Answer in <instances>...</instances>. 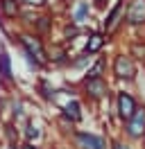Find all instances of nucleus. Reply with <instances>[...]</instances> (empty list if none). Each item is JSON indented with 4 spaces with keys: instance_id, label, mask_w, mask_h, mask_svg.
Instances as JSON below:
<instances>
[{
    "instance_id": "f257e3e1",
    "label": "nucleus",
    "mask_w": 145,
    "mask_h": 149,
    "mask_svg": "<svg viewBox=\"0 0 145 149\" xmlns=\"http://www.w3.org/2000/svg\"><path fill=\"white\" fill-rule=\"evenodd\" d=\"M109 70L113 74V79H118L120 84H134L138 77V63L129 52H116Z\"/></svg>"
},
{
    "instance_id": "f03ea898",
    "label": "nucleus",
    "mask_w": 145,
    "mask_h": 149,
    "mask_svg": "<svg viewBox=\"0 0 145 149\" xmlns=\"http://www.w3.org/2000/svg\"><path fill=\"white\" fill-rule=\"evenodd\" d=\"M14 38H16L20 52H27L30 56H34L39 63H43L48 68V47H45L41 36H36L32 29H20V32L14 34Z\"/></svg>"
},
{
    "instance_id": "7ed1b4c3",
    "label": "nucleus",
    "mask_w": 145,
    "mask_h": 149,
    "mask_svg": "<svg viewBox=\"0 0 145 149\" xmlns=\"http://www.w3.org/2000/svg\"><path fill=\"white\" fill-rule=\"evenodd\" d=\"M77 88H80V93L84 95L89 102H102V100H107L109 93H111L109 81L104 77H82Z\"/></svg>"
},
{
    "instance_id": "20e7f679",
    "label": "nucleus",
    "mask_w": 145,
    "mask_h": 149,
    "mask_svg": "<svg viewBox=\"0 0 145 149\" xmlns=\"http://www.w3.org/2000/svg\"><path fill=\"white\" fill-rule=\"evenodd\" d=\"M68 142L72 145V149H109V140L104 136L82 129H72L68 133Z\"/></svg>"
},
{
    "instance_id": "39448f33",
    "label": "nucleus",
    "mask_w": 145,
    "mask_h": 149,
    "mask_svg": "<svg viewBox=\"0 0 145 149\" xmlns=\"http://www.w3.org/2000/svg\"><path fill=\"white\" fill-rule=\"evenodd\" d=\"M125 7H127V0H116L107 9L104 18H102V32L107 34V38H111L118 29H120L122 18H125Z\"/></svg>"
},
{
    "instance_id": "423d86ee",
    "label": "nucleus",
    "mask_w": 145,
    "mask_h": 149,
    "mask_svg": "<svg viewBox=\"0 0 145 149\" xmlns=\"http://www.w3.org/2000/svg\"><path fill=\"white\" fill-rule=\"evenodd\" d=\"M113 104H116V115L120 118V122H125L134 115V111L138 109L141 102H138V97H136L134 93L120 88V91H116V95H113Z\"/></svg>"
},
{
    "instance_id": "0eeeda50",
    "label": "nucleus",
    "mask_w": 145,
    "mask_h": 149,
    "mask_svg": "<svg viewBox=\"0 0 145 149\" xmlns=\"http://www.w3.org/2000/svg\"><path fill=\"white\" fill-rule=\"evenodd\" d=\"M122 133L127 140H143L145 133V104H138V109L129 120L122 122Z\"/></svg>"
},
{
    "instance_id": "6e6552de",
    "label": "nucleus",
    "mask_w": 145,
    "mask_h": 149,
    "mask_svg": "<svg viewBox=\"0 0 145 149\" xmlns=\"http://www.w3.org/2000/svg\"><path fill=\"white\" fill-rule=\"evenodd\" d=\"M122 25L134 27V29L145 27V0H127Z\"/></svg>"
},
{
    "instance_id": "1a4fd4ad",
    "label": "nucleus",
    "mask_w": 145,
    "mask_h": 149,
    "mask_svg": "<svg viewBox=\"0 0 145 149\" xmlns=\"http://www.w3.org/2000/svg\"><path fill=\"white\" fill-rule=\"evenodd\" d=\"M59 120L68 122L70 127H75V124H80L84 120V106H82V102L77 97H70L68 102L59 104Z\"/></svg>"
},
{
    "instance_id": "9d476101",
    "label": "nucleus",
    "mask_w": 145,
    "mask_h": 149,
    "mask_svg": "<svg viewBox=\"0 0 145 149\" xmlns=\"http://www.w3.org/2000/svg\"><path fill=\"white\" fill-rule=\"evenodd\" d=\"M27 29H32L36 36H41L45 41V38L52 34V29H54V16L48 14V11H36L34 20H32V25H30Z\"/></svg>"
},
{
    "instance_id": "9b49d317",
    "label": "nucleus",
    "mask_w": 145,
    "mask_h": 149,
    "mask_svg": "<svg viewBox=\"0 0 145 149\" xmlns=\"http://www.w3.org/2000/svg\"><path fill=\"white\" fill-rule=\"evenodd\" d=\"M107 41L109 38H107V34H104L102 29H89V32H86V43H84V50H82V52L95 56V54H100V52L104 50Z\"/></svg>"
},
{
    "instance_id": "f8f14e48",
    "label": "nucleus",
    "mask_w": 145,
    "mask_h": 149,
    "mask_svg": "<svg viewBox=\"0 0 145 149\" xmlns=\"http://www.w3.org/2000/svg\"><path fill=\"white\" fill-rule=\"evenodd\" d=\"M45 47H48V65H59V68H63V65L68 63L70 52H68V47H66L63 41H57V43L45 45Z\"/></svg>"
},
{
    "instance_id": "ddd939ff",
    "label": "nucleus",
    "mask_w": 145,
    "mask_h": 149,
    "mask_svg": "<svg viewBox=\"0 0 145 149\" xmlns=\"http://www.w3.org/2000/svg\"><path fill=\"white\" fill-rule=\"evenodd\" d=\"M0 84L5 88L14 84V65H11V56L5 43L0 45Z\"/></svg>"
},
{
    "instance_id": "4468645a",
    "label": "nucleus",
    "mask_w": 145,
    "mask_h": 149,
    "mask_svg": "<svg viewBox=\"0 0 145 149\" xmlns=\"http://www.w3.org/2000/svg\"><path fill=\"white\" fill-rule=\"evenodd\" d=\"M89 20H91V2H86V0H77V2L70 7V23H72V25L84 27Z\"/></svg>"
},
{
    "instance_id": "2eb2a0df",
    "label": "nucleus",
    "mask_w": 145,
    "mask_h": 149,
    "mask_svg": "<svg viewBox=\"0 0 145 149\" xmlns=\"http://www.w3.org/2000/svg\"><path fill=\"white\" fill-rule=\"evenodd\" d=\"M23 5L18 0H0V18L2 23H16L20 18Z\"/></svg>"
},
{
    "instance_id": "dca6fc26",
    "label": "nucleus",
    "mask_w": 145,
    "mask_h": 149,
    "mask_svg": "<svg viewBox=\"0 0 145 149\" xmlns=\"http://www.w3.org/2000/svg\"><path fill=\"white\" fill-rule=\"evenodd\" d=\"M41 138H43V129L30 118V120L23 124V129H20V140H23V142H34L36 145Z\"/></svg>"
},
{
    "instance_id": "f3484780",
    "label": "nucleus",
    "mask_w": 145,
    "mask_h": 149,
    "mask_svg": "<svg viewBox=\"0 0 145 149\" xmlns=\"http://www.w3.org/2000/svg\"><path fill=\"white\" fill-rule=\"evenodd\" d=\"M34 91L39 93L41 100H45V102H54V97H57V88H54L52 81H50V79H45V77H39V79H36Z\"/></svg>"
},
{
    "instance_id": "a211bd4d",
    "label": "nucleus",
    "mask_w": 145,
    "mask_h": 149,
    "mask_svg": "<svg viewBox=\"0 0 145 149\" xmlns=\"http://www.w3.org/2000/svg\"><path fill=\"white\" fill-rule=\"evenodd\" d=\"M107 74V56H93L91 65L84 70V77H104Z\"/></svg>"
},
{
    "instance_id": "6ab92c4d",
    "label": "nucleus",
    "mask_w": 145,
    "mask_h": 149,
    "mask_svg": "<svg viewBox=\"0 0 145 149\" xmlns=\"http://www.w3.org/2000/svg\"><path fill=\"white\" fill-rule=\"evenodd\" d=\"M91 61H93V56H91V54L80 52V54H72L70 59H68L66 68H70V70H86V68L91 65Z\"/></svg>"
},
{
    "instance_id": "aec40b11",
    "label": "nucleus",
    "mask_w": 145,
    "mask_h": 149,
    "mask_svg": "<svg viewBox=\"0 0 145 149\" xmlns=\"http://www.w3.org/2000/svg\"><path fill=\"white\" fill-rule=\"evenodd\" d=\"M86 32H89V29H86V27H80V25H72L70 20H68V23L63 25V36H61V38H63V43L68 45V43H72L75 38L84 36Z\"/></svg>"
},
{
    "instance_id": "412c9836",
    "label": "nucleus",
    "mask_w": 145,
    "mask_h": 149,
    "mask_svg": "<svg viewBox=\"0 0 145 149\" xmlns=\"http://www.w3.org/2000/svg\"><path fill=\"white\" fill-rule=\"evenodd\" d=\"M16 129H18V127L14 124V122L2 124L0 133L5 136V142H7V145H18V142H20V131H16Z\"/></svg>"
},
{
    "instance_id": "4be33fe9",
    "label": "nucleus",
    "mask_w": 145,
    "mask_h": 149,
    "mask_svg": "<svg viewBox=\"0 0 145 149\" xmlns=\"http://www.w3.org/2000/svg\"><path fill=\"white\" fill-rule=\"evenodd\" d=\"M129 54L136 59V63H138V61L145 63V38H138V41H134V43L129 45Z\"/></svg>"
},
{
    "instance_id": "5701e85b",
    "label": "nucleus",
    "mask_w": 145,
    "mask_h": 149,
    "mask_svg": "<svg viewBox=\"0 0 145 149\" xmlns=\"http://www.w3.org/2000/svg\"><path fill=\"white\" fill-rule=\"evenodd\" d=\"M18 2H20L25 9H39L41 11V9L48 7V0H18Z\"/></svg>"
},
{
    "instance_id": "b1692460",
    "label": "nucleus",
    "mask_w": 145,
    "mask_h": 149,
    "mask_svg": "<svg viewBox=\"0 0 145 149\" xmlns=\"http://www.w3.org/2000/svg\"><path fill=\"white\" fill-rule=\"evenodd\" d=\"M109 149H134L129 142H125L122 138H116V140H111L109 142Z\"/></svg>"
},
{
    "instance_id": "393cba45",
    "label": "nucleus",
    "mask_w": 145,
    "mask_h": 149,
    "mask_svg": "<svg viewBox=\"0 0 145 149\" xmlns=\"http://www.w3.org/2000/svg\"><path fill=\"white\" fill-rule=\"evenodd\" d=\"M107 5H109V0H91V7H95V9H100V11L107 9Z\"/></svg>"
},
{
    "instance_id": "a878e982",
    "label": "nucleus",
    "mask_w": 145,
    "mask_h": 149,
    "mask_svg": "<svg viewBox=\"0 0 145 149\" xmlns=\"http://www.w3.org/2000/svg\"><path fill=\"white\" fill-rule=\"evenodd\" d=\"M18 149H41V147L34 142H18Z\"/></svg>"
},
{
    "instance_id": "bb28decb",
    "label": "nucleus",
    "mask_w": 145,
    "mask_h": 149,
    "mask_svg": "<svg viewBox=\"0 0 145 149\" xmlns=\"http://www.w3.org/2000/svg\"><path fill=\"white\" fill-rule=\"evenodd\" d=\"M59 2H61V5L66 7V9H70V7L75 5V2H77V0H59Z\"/></svg>"
},
{
    "instance_id": "cd10ccee",
    "label": "nucleus",
    "mask_w": 145,
    "mask_h": 149,
    "mask_svg": "<svg viewBox=\"0 0 145 149\" xmlns=\"http://www.w3.org/2000/svg\"><path fill=\"white\" fill-rule=\"evenodd\" d=\"M5 149H18V145H7Z\"/></svg>"
},
{
    "instance_id": "c85d7f7f",
    "label": "nucleus",
    "mask_w": 145,
    "mask_h": 149,
    "mask_svg": "<svg viewBox=\"0 0 145 149\" xmlns=\"http://www.w3.org/2000/svg\"><path fill=\"white\" fill-rule=\"evenodd\" d=\"M2 124H5V122H2V111H0V129H2Z\"/></svg>"
},
{
    "instance_id": "c756f323",
    "label": "nucleus",
    "mask_w": 145,
    "mask_h": 149,
    "mask_svg": "<svg viewBox=\"0 0 145 149\" xmlns=\"http://www.w3.org/2000/svg\"><path fill=\"white\" fill-rule=\"evenodd\" d=\"M143 142H145V133H143Z\"/></svg>"
},
{
    "instance_id": "7c9ffc66",
    "label": "nucleus",
    "mask_w": 145,
    "mask_h": 149,
    "mask_svg": "<svg viewBox=\"0 0 145 149\" xmlns=\"http://www.w3.org/2000/svg\"><path fill=\"white\" fill-rule=\"evenodd\" d=\"M143 149H145V147H143Z\"/></svg>"
}]
</instances>
